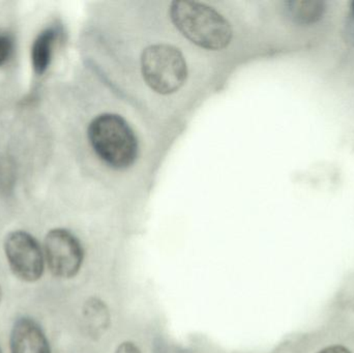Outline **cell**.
I'll return each instance as SVG.
<instances>
[{
  "label": "cell",
  "mask_w": 354,
  "mask_h": 353,
  "mask_svg": "<svg viewBox=\"0 0 354 353\" xmlns=\"http://www.w3.org/2000/svg\"><path fill=\"white\" fill-rule=\"evenodd\" d=\"M170 17L183 37L203 49H224L232 39V29L228 21L201 2H172Z\"/></svg>",
  "instance_id": "obj_1"
},
{
  "label": "cell",
  "mask_w": 354,
  "mask_h": 353,
  "mask_svg": "<svg viewBox=\"0 0 354 353\" xmlns=\"http://www.w3.org/2000/svg\"><path fill=\"white\" fill-rule=\"evenodd\" d=\"M87 134L95 153L110 167L127 169L136 161L138 141L122 116L101 114L91 122Z\"/></svg>",
  "instance_id": "obj_2"
},
{
  "label": "cell",
  "mask_w": 354,
  "mask_h": 353,
  "mask_svg": "<svg viewBox=\"0 0 354 353\" xmlns=\"http://www.w3.org/2000/svg\"><path fill=\"white\" fill-rule=\"evenodd\" d=\"M141 72L147 84L160 95L178 90L187 77L183 53L166 44L149 46L141 56Z\"/></svg>",
  "instance_id": "obj_3"
},
{
  "label": "cell",
  "mask_w": 354,
  "mask_h": 353,
  "mask_svg": "<svg viewBox=\"0 0 354 353\" xmlns=\"http://www.w3.org/2000/svg\"><path fill=\"white\" fill-rule=\"evenodd\" d=\"M4 253L15 277L27 283L41 279L44 273V255L37 240L28 232L17 230L6 236Z\"/></svg>",
  "instance_id": "obj_4"
},
{
  "label": "cell",
  "mask_w": 354,
  "mask_h": 353,
  "mask_svg": "<svg viewBox=\"0 0 354 353\" xmlns=\"http://www.w3.org/2000/svg\"><path fill=\"white\" fill-rule=\"evenodd\" d=\"M45 258L52 275L60 279H71L80 271L84 250L72 232L55 228L46 236Z\"/></svg>",
  "instance_id": "obj_5"
},
{
  "label": "cell",
  "mask_w": 354,
  "mask_h": 353,
  "mask_svg": "<svg viewBox=\"0 0 354 353\" xmlns=\"http://www.w3.org/2000/svg\"><path fill=\"white\" fill-rule=\"evenodd\" d=\"M10 353H51L49 341L37 321L17 319L10 338Z\"/></svg>",
  "instance_id": "obj_6"
},
{
  "label": "cell",
  "mask_w": 354,
  "mask_h": 353,
  "mask_svg": "<svg viewBox=\"0 0 354 353\" xmlns=\"http://www.w3.org/2000/svg\"><path fill=\"white\" fill-rule=\"evenodd\" d=\"M83 329L93 339L102 337L110 325V313L103 300L89 298L82 309Z\"/></svg>",
  "instance_id": "obj_7"
},
{
  "label": "cell",
  "mask_w": 354,
  "mask_h": 353,
  "mask_svg": "<svg viewBox=\"0 0 354 353\" xmlns=\"http://www.w3.org/2000/svg\"><path fill=\"white\" fill-rule=\"evenodd\" d=\"M57 35L56 29L50 27V28L44 29L33 41L32 47H31V64L35 74L39 76L45 74L51 64Z\"/></svg>",
  "instance_id": "obj_8"
},
{
  "label": "cell",
  "mask_w": 354,
  "mask_h": 353,
  "mask_svg": "<svg viewBox=\"0 0 354 353\" xmlns=\"http://www.w3.org/2000/svg\"><path fill=\"white\" fill-rule=\"evenodd\" d=\"M288 10L295 22L311 24L317 22L324 16L326 4L318 0H297L288 2Z\"/></svg>",
  "instance_id": "obj_9"
},
{
  "label": "cell",
  "mask_w": 354,
  "mask_h": 353,
  "mask_svg": "<svg viewBox=\"0 0 354 353\" xmlns=\"http://www.w3.org/2000/svg\"><path fill=\"white\" fill-rule=\"evenodd\" d=\"M14 51V41L8 35H0V66L6 64Z\"/></svg>",
  "instance_id": "obj_10"
},
{
  "label": "cell",
  "mask_w": 354,
  "mask_h": 353,
  "mask_svg": "<svg viewBox=\"0 0 354 353\" xmlns=\"http://www.w3.org/2000/svg\"><path fill=\"white\" fill-rule=\"evenodd\" d=\"M115 353H141L138 346L133 342L126 341L120 344Z\"/></svg>",
  "instance_id": "obj_11"
},
{
  "label": "cell",
  "mask_w": 354,
  "mask_h": 353,
  "mask_svg": "<svg viewBox=\"0 0 354 353\" xmlns=\"http://www.w3.org/2000/svg\"><path fill=\"white\" fill-rule=\"evenodd\" d=\"M318 353H351V350L345 348L344 346L334 345L328 346V347L324 348V350H320Z\"/></svg>",
  "instance_id": "obj_12"
},
{
  "label": "cell",
  "mask_w": 354,
  "mask_h": 353,
  "mask_svg": "<svg viewBox=\"0 0 354 353\" xmlns=\"http://www.w3.org/2000/svg\"><path fill=\"white\" fill-rule=\"evenodd\" d=\"M1 298H2V290H1V287H0V302H1Z\"/></svg>",
  "instance_id": "obj_13"
},
{
  "label": "cell",
  "mask_w": 354,
  "mask_h": 353,
  "mask_svg": "<svg viewBox=\"0 0 354 353\" xmlns=\"http://www.w3.org/2000/svg\"><path fill=\"white\" fill-rule=\"evenodd\" d=\"M353 14H354V2H353Z\"/></svg>",
  "instance_id": "obj_14"
},
{
  "label": "cell",
  "mask_w": 354,
  "mask_h": 353,
  "mask_svg": "<svg viewBox=\"0 0 354 353\" xmlns=\"http://www.w3.org/2000/svg\"><path fill=\"white\" fill-rule=\"evenodd\" d=\"M0 353H2L1 350H0Z\"/></svg>",
  "instance_id": "obj_15"
}]
</instances>
